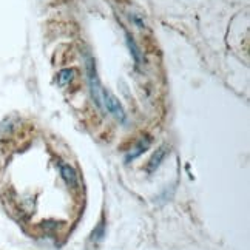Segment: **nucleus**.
I'll return each mask as SVG.
<instances>
[{"label": "nucleus", "instance_id": "nucleus-4", "mask_svg": "<svg viewBox=\"0 0 250 250\" xmlns=\"http://www.w3.org/2000/svg\"><path fill=\"white\" fill-rule=\"evenodd\" d=\"M125 37H127V45H128V50H130V53H131V56H133L134 62H136V66H139V65H141V62H142V54H141V51H139V48H138L136 42L133 41V37H131L128 33L125 34Z\"/></svg>", "mask_w": 250, "mask_h": 250}, {"label": "nucleus", "instance_id": "nucleus-6", "mask_svg": "<svg viewBox=\"0 0 250 250\" xmlns=\"http://www.w3.org/2000/svg\"><path fill=\"white\" fill-rule=\"evenodd\" d=\"M104 235H105V224L99 223V226L94 229V232L91 235V239H93V241H101V239L104 238Z\"/></svg>", "mask_w": 250, "mask_h": 250}, {"label": "nucleus", "instance_id": "nucleus-5", "mask_svg": "<svg viewBox=\"0 0 250 250\" xmlns=\"http://www.w3.org/2000/svg\"><path fill=\"white\" fill-rule=\"evenodd\" d=\"M73 74H74V71H73V70H70V68L62 70L59 74H57V83H59L61 86L68 85V83L73 81Z\"/></svg>", "mask_w": 250, "mask_h": 250}, {"label": "nucleus", "instance_id": "nucleus-3", "mask_svg": "<svg viewBox=\"0 0 250 250\" xmlns=\"http://www.w3.org/2000/svg\"><path fill=\"white\" fill-rule=\"evenodd\" d=\"M150 144H151V139H150V138L142 139V141L138 144V147L134 148V151H131L130 155H128L127 158H125V162H130V161H133V159H136L139 155H142V153L150 147Z\"/></svg>", "mask_w": 250, "mask_h": 250}, {"label": "nucleus", "instance_id": "nucleus-7", "mask_svg": "<svg viewBox=\"0 0 250 250\" xmlns=\"http://www.w3.org/2000/svg\"><path fill=\"white\" fill-rule=\"evenodd\" d=\"M130 19H131V21H133L134 23L138 25V28H146V23H144V22L141 21V19L136 16V14H130Z\"/></svg>", "mask_w": 250, "mask_h": 250}, {"label": "nucleus", "instance_id": "nucleus-2", "mask_svg": "<svg viewBox=\"0 0 250 250\" xmlns=\"http://www.w3.org/2000/svg\"><path fill=\"white\" fill-rule=\"evenodd\" d=\"M166 155H167V146H162V147H159L156 150V153L153 155V158L148 162V171L150 173H153V171H155L161 166V161L166 158Z\"/></svg>", "mask_w": 250, "mask_h": 250}, {"label": "nucleus", "instance_id": "nucleus-1", "mask_svg": "<svg viewBox=\"0 0 250 250\" xmlns=\"http://www.w3.org/2000/svg\"><path fill=\"white\" fill-rule=\"evenodd\" d=\"M59 170H61V176H62V179H63L71 188H78V187H79L78 173H76V170H74L70 164H61V166H59Z\"/></svg>", "mask_w": 250, "mask_h": 250}]
</instances>
